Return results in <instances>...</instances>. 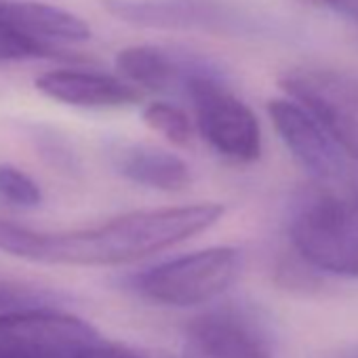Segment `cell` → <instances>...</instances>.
<instances>
[{
  "label": "cell",
  "mask_w": 358,
  "mask_h": 358,
  "mask_svg": "<svg viewBox=\"0 0 358 358\" xmlns=\"http://www.w3.org/2000/svg\"><path fill=\"white\" fill-rule=\"evenodd\" d=\"M222 215V205L199 203L133 211L106 224L70 232H38L0 220V251L38 264L118 266L184 243L215 226Z\"/></svg>",
  "instance_id": "cell-1"
},
{
  "label": "cell",
  "mask_w": 358,
  "mask_h": 358,
  "mask_svg": "<svg viewBox=\"0 0 358 358\" xmlns=\"http://www.w3.org/2000/svg\"><path fill=\"white\" fill-rule=\"evenodd\" d=\"M36 89L49 99L89 110H116L141 101V91L129 80L89 70L45 72L36 78Z\"/></svg>",
  "instance_id": "cell-9"
},
{
  "label": "cell",
  "mask_w": 358,
  "mask_h": 358,
  "mask_svg": "<svg viewBox=\"0 0 358 358\" xmlns=\"http://www.w3.org/2000/svg\"><path fill=\"white\" fill-rule=\"evenodd\" d=\"M0 201L20 207L34 209L43 203V192L34 179L13 164H0Z\"/></svg>",
  "instance_id": "cell-16"
},
{
  "label": "cell",
  "mask_w": 358,
  "mask_h": 358,
  "mask_svg": "<svg viewBox=\"0 0 358 358\" xmlns=\"http://www.w3.org/2000/svg\"><path fill=\"white\" fill-rule=\"evenodd\" d=\"M182 358H272V354L249 318L224 308L207 312L188 324Z\"/></svg>",
  "instance_id": "cell-8"
},
{
  "label": "cell",
  "mask_w": 358,
  "mask_h": 358,
  "mask_svg": "<svg viewBox=\"0 0 358 358\" xmlns=\"http://www.w3.org/2000/svg\"><path fill=\"white\" fill-rule=\"evenodd\" d=\"M47 303H51V295L47 291L20 285V282L0 280V312L32 308V306H47Z\"/></svg>",
  "instance_id": "cell-17"
},
{
  "label": "cell",
  "mask_w": 358,
  "mask_h": 358,
  "mask_svg": "<svg viewBox=\"0 0 358 358\" xmlns=\"http://www.w3.org/2000/svg\"><path fill=\"white\" fill-rule=\"evenodd\" d=\"M268 114L282 143L316 182L329 184L335 179H348L350 166L345 164V152L297 101L272 99Z\"/></svg>",
  "instance_id": "cell-7"
},
{
  "label": "cell",
  "mask_w": 358,
  "mask_h": 358,
  "mask_svg": "<svg viewBox=\"0 0 358 358\" xmlns=\"http://www.w3.org/2000/svg\"><path fill=\"white\" fill-rule=\"evenodd\" d=\"M341 358H358V350H354V352H350V354H345Z\"/></svg>",
  "instance_id": "cell-20"
},
{
  "label": "cell",
  "mask_w": 358,
  "mask_h": 358,
  "mask_svg": "<svg viewBox=\"0 0 358 358\" xmlns=\"http://www.w3.org/2000/svg\"><path fill=\"white\" fill-rule=\"evenodd\" d=\"M348 184H350V192H352V203H354V207L358 209V160H356V164L350 166Z\"/></svg>",
  "instance_id": "cell-19"
},
{
  "label": "cell",
  "mask_w": 358,
  "mask_h": 358,
  "mask_svg": "<svg viewBox=\"0 0 358 358\" xmlns=\"http://www.w3.org/2000/svg\"><path fill=\"white\" fill-rule=\"evenodd\" d=\"M199 59L175 57L169 51H162L152 45L127 47L116 55V70L135 87L148 91H171L182 87L188 74L194 70Z\"/></svg>",
  "instance_id": "cell-12"
},
{
  "label": "cell",
  "mask_w": 358,
  "mask_h": 358,
  "mask_svg": "<svg viewBox=\"0 0 358 358\" xmlns=\"http://www.w3.org/2000/svg\"><path fill=\"white\" fill-rule=\"evenodd\" d=\"M192 101L201 135L226 158L253 162L262 154V127L247 103H243L224 80L203 62L194 66L184 83Z\"/></svg>",
  "instance_id": "cell-3"
},
{
  "label": "cell",
  "mask_w": 358,
  "mask_h": 358,
  "mask_svg": "<svg viewBox=\"0 0 358 358\" xmlns=\"http://www.w3.org/2000/svg\"><path fill=\"white\" fill-rule=\"evenodd\" d=\"M0 358H5V354H3V350H0Z\"/></svg>",
  "instance_id": "cell-21"
},
{
  "label": "cell",
  "mask_w": 358,
  "mask_h": 358,
  "mask_svg": "<svg viewBox=\"0 0 358 358\" xmlns=\"http://www.w3.org/2000/svg\"><path fill=\"white\" fill-rule=\"evenodd\" d=\"M30 139H32L36 152L43 156V160H47L53 169H57L59 173H66V175L78 173L80 164H78V156H76L72 143L64 135H59L55 129L36 124L30 129Z\"/></svg>",
  "instance_id": "cell-15"
},
{
  "label": "cell",
  "mask_w": 358,
  "mask_h": 358,
  "mask_svg": "<svg viewBox=\"0 0 358 358\" xmlns=\"http://www.w3.org/2000/svg\"><path fill=\"white\" fill-rule=\"evenodd\" d=\"M116 173L129 182L160 192H182L192 184V171L184 158L148 143H116L110 150Z\"/></svg>",
  "instance_id": "cell-10"
},
{
  "label": "cell",
  "mask_w": 358,
  "mask_h": 358,
  "mask_svg": "<svg viewBox=\"0 0 358 358\" xmlns=\"http://www.w3.org/2000/svg\"><path fill=\"white\" fill-rule=\"evenodd\" d=\"M59 57V49L55 45L43 43L13 24H9L0 15V64L5 62H28V59H49Z\"/></svg>",
  "instance_id": "cell-14"
},
{
  "label": "cell",
  "mask_w": 358,
  "mask_h": 358,
  "mask_svg": "<svg viewBox=\"0 0 358 358\" xmlns=\"http://www.w3.org/2000/svg\"><path fill=\"white\" fill-rule=\"evenodd\" d=\"M241 255L232 247H211L148 268L135 276V289L150 301L192 308L222 295L236 278Z\"/></svg>",
  "instance_id": "cell-4"
},
{
  "label": "cell",
  "mask_w": 358,
  "mask_h": 358,
  "mask_svg": "<svg viewBox=\"0 0 358 358\" xmlns=\"http://www.w3.org/2000/svg\"><path fill=\"white\" fill-rule=\"evenodd\" d=\"M322 3L329 9H333L337 15L358 26V0H322Z\"/></svg>",
  "instance_id": "cell-18"
},
{
  "label": "cell",
  "mask_w": 358,
  "mask_h": 358,
  "mask_svg": "<svg viewBox=\"0 0 358 358\" xmlns=\"http://www.w3.org/2000/svg\"><path fill=\"white\" fill-rule=\"evenodd\" d=\"M141 116L152 131L162 135L173 145L184 148L192 141V120L179 106L166 101H154L143 108Z\"/></svg>",
  "instance_id": "cell-13"
},
{
  "label": "cell",
  "mask_w": 358,
  "mask_h": 358,
  "mask_svg": "<svg viewBox=\"0 0 358 358\" xmlns=\"http://www.w3.org/2000/svg\"><path fill=\"white\" fill-rule=\"evenodd\" d=\"M278 87L318 120L345 156L358 160V76L331 68H293L278 78Z\"/></svg>",
  "instance_id": "cell-5"
},
{
  "label": "cell",
  "mask_w": 358,
  "mask_h": 358,
  "mask_svg": "<svg viewBox=\"0 0 358 358\" xmlns=\"http://www.w3.org/2000/svg\"><path fill=\"white\" fill-rule=\"evenodd\" d=\"M0 15L22 32L43 43H80L91 36V28L78 15L36 0H0Z\"/></svg>",
  "instance_id": "cell-11"
},
{
  "label": "cell",
  "mask_w": 358,
  "mask_h": 358,
  "mask_svg": "<svg viewBox=\"0 0 358 358\" xmlns=\"http://www.w3.org/2000/svg\"><path fill=\"white\" fill-rule=\"evenodd\" d=\"M295 253L316 272L358 278V209L327 188L297 196L289 217Z\"/></svg>",
  "instance_id": "cell-2"
},
{
  "label": "cell",
  "mask_w": 358,
  "mask_h": 358,
  "mask_svg": "<svg viewBox=\"0 0 358 358\" xmlns=\"http://www.w3.org/2000/svg\"><path fill=\"white\" fill-rule=\"evenodd\" d=\"M101 7L118 22L148 30L236 36L255 28L234 0H101Z\"/></svg>",
  "instance_id": "cell-6"
}]
</instances>
